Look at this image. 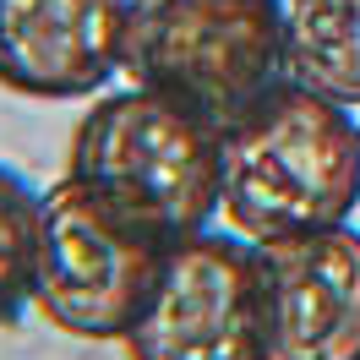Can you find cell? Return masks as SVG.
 <instances>
[{"mask_svg":"<svg viewBox=\"0 0 360 360\" xmlns=\"http://www.w3.org/2000/svg\"><path fill=\"white\" fill-rule=\"evenodd\" d=\"M39 197L27 175L0 164V328L33 306V246H39Z\"/></svg>","mask_w":360,"mask_h":360,"instance_id":"cell-9","label":"cell"},{"mask_svg":"<svg viewBox=\"0 0 360 360\" xmlns=\"http://www.w3.org/2000/svg\"><path fill=\"white\" fill-rule=\"evenodd\" d=\"M131 0H0V88L82 98L126 66Z\"/></svg>","mask_w":360,"mask_h":360,"instance_id":"cell-7","label":"cell"},{"mask_svg":"<svg viewBox=\"0 0 360 360\" xmlns=\"http://www.w3.org/2000/svg\"><path fill=\"white\" fill-rule=\"evenodd\" d=\"M66 175L153 224L164 240H186L219 213V126L131 82L77 120Z\"/></svg>","mask_w":360,"mask_h":360,"instance_id":"cell-2","label":"cell"},{"mask_svg":"<svg viewBox=\"0 0 360 360\" xmlns=\"http://www.w3.org/2000/svg\"><path fill=\"white\" fill-rule=\"evenodd\" d=\"M120 344L131 360H262L257 246L235 229H197L175 240Z\"/></svg>","mask_w":360,"mask_h":360,"instance_id":"cell-5","label":"cell"},{"mask_svg":"<svg viewBox=\"0 0 360 360\" xmlns=\"http://www.w3.org/2000/svg\"><path fill=\"white\" fill-rule=\"evenodd\" d=\"M360 207V126L306 82H273L219 131V213L251 246L349 224Z\"/></svg>","mask_w":360,"mask_h":360,"instance_id":"cell-1","label":"cell"},{"mask_svg":"<svg viewBox=\"0 0 360 360\" xmlns=\"http://www.w3.org/2000/svg\"><path fill=\"white\" fill-rule=\"evenodd\" d=\"M257 355L360 360V229L257 246Z\"/></svg>","mask_w":360,"mask_h":360,"instance_id":"cell-6","label":"cell"},{"mask_svg":"<svg viewBox=\"0 0 360 360\" xmlns=\"http://www.w3.org/2000/svg\"><path fill=\"white\" fill-rule=\"evenodd\" d=\"M284 66L333 104H360V0H284Z\"/></svg>","mask_w":360,"mask_h":360,"instance_id":"cell-8","label":"cell"},{"mask_svg":"<svg viewBox=\"0 0 360 360\" xmlns=\"http://www.w3.org/2000/svg\"><path fill=\"white\" fill-rule=\"evenodd\" d=\"M126 77L207 115L219 131L284 82V0H131Z\"/></svg>","mask_w":360,"mask_h":360,"instance_id":"cell-3","label":"cell"},{"mask_svg":"<svg viewBox=\"0 0 360 360\" xmlns=\"http://www.w3.org/2000/svg\"><path fill=\"white\" fill-rule=\"evenodd\" d=\"M169 246L93 186L55 180L39 197L33 306L71 338H126Z\"/></svg>","mask_w":360,"mask_h":360,"instance_id":"cell-4","label":"cell"}]
</instances>
